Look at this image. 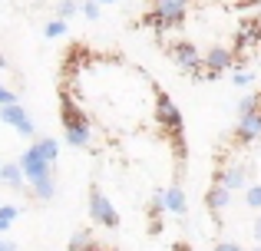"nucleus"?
<instances>
[{
	"label": "nucleus",
	"instance_id": "28",
	"mask_svg": "<svg viewBox=\"0 0 261 251\" xmlns=\"http://www.w3.org/2000/svg\"><path fill=\"white\" fill-rule=\"evenodd\" d=\"M0 251H17V245L13 241H0Z\"/></svg>",
	"mask_w": 261,
	"mask_h": 251
},
{
	"label": "nucleus",
	"instance_id": "25",
	"mask_svg": "<svg viewBox=\"0 0 261 251\" xmlns=\"http://www.w3.org/2000/svg\"><path fill=\"white\" fill-rule=\"evenodd\" d=\"M231 83H235V86H248L251 83V73L248 70H238L235 76H231Z\"/></svg>",
	"mask_w": 261,
	"mask_h": 251
},
{
	"label": "nucleus",
	"instance_id": "7",
	"mask_svg": "<svg viewBox=\"0 0 261 251\" xmlns=\"http://www.w3.org/2000/svg\"><path fill=\"white\" fill-rule=\"evenodd\" d=\"M231 66H235V50H228V46H208V53H205V76L218 79Z\"/></svg>",
	"mask_w": 261,
	"mask_h": 251
},
{
	"label": "nucleus",
	"instance_id": "22",
	"mask_svg": "<svg viewBox=\"0 0 261 251\" xmlns=\"http://www.w3.org/2000/svg\"><path fill=\"white\" fill-rule=\"evenodd\" d=\"M80 10V4H76V0H60V4H57V17H73V13H76Z\"/></svg>",
	"mask_w": 261,
	"mask_h": 251
},
{
	"label": "nucleus",
	"instance_id": "14",
	"mask_svg": "<svg viewBox=\"0 0 261 251\" xmlns=\"http://www.w3.org/2000/svg\"><path fill=\"white\" fill-rule=\"evenodd\" d=\"M27 116H30V113H27V109H23V106H20V103L0 106V123H4V126H13V129H17V126L23 123Z\"/></svg>",
	"mask_w": 261,
	"mask_h": 251
},
{
	"label": "nucleus",
	"instance_id": "23",
	"mask_svg": "<svg viewBox=\"0 0 261 251\" xmlns=\"http://www.w3.org/2000/svg\"><path fill=\"white\" fill-rule=\"evenodd\" d=\"M17 132H20V135H23V139H30V135H33V132H37V123H33V116H27V119H23V123H20V126H17Z\"/></svg>",
	"mask_w": 261,
	"mask_h": 251
},
{
	"label": "nucleus",
	"instance_id": "24",
	"mask_svg": "<svg viewBox=\"0 0 261 251\" xmlns=\"http://www.w3.org/2000/svg\"><path fill=\"white\" fill-rule=\"evenodd\" d=\"M10 103H20V99H17V93H13V90H7V86L0 83V106H10Z\"/></svg>",
	"mask_w": 261,
	"mask_h": 251
},
{
	"label": "nucleus",
	"instance_id": "18",
	"mask_svg": "<svg viewBox=\"0 0 261 251\" xmlns=\"http://www.w3.org/2000/svg\"><path fill=\"white\" fill-rule=\"evenodd\" d=\"M63 33H66V20H63V17L50 20V23L43 26V37H46V40H57V37H63Z\"/></svg>",
	"mask_w": 261,
	"mask_h": 251
},
{
	"label": "nucleus",
	"instance_id": "2",
	"mask_svg": "<svg viewBox=\"0 0 261 251\" xmlns=\"http://www.w3.org/2000/svg\"><path fill=\"white\" fill-rule=\"evenodd\" d=\"M155 123L169 132V139H172V135H182V126H185L182 109H178V106L172 103V96L162 93L159 86H155Z\"/></svg>",
	"mask_w": 261,
	"mask_h": 251
},
{
	"label": "nucleus",
	"instance_id": "8",
	"mask_svg": "<svg viewBox=\"0 0 261 251\" xmlns=\"http://www.w3.org/2000/svg\"><path fill=\"white\" fill-rule=\"evenodd\" d=\"M212 182H215V185L231 188V192H242V188H248V169H245L242 162H231L228 169H218Z\"/></svg>",
	"mask_w": 261,
	"mask_h": 251
},
{
	"label": "nucleus",
	"instance_id": "6",
	"mask_svg": "<svg viewBox=\"0 0 261 251\" xmlns=\"http://www.w3.org/2000/svg\"><path fill=\"white\" fill-rule=\"evenodd\" d=\"M50 165H53V162L43 159V152L37 149V142H33L27 152H20V169H23V175L30 179V185L40 182V179H46V175H50Z\"/></svg>",
	"mask_w": 261,
	"mask_h": 251
},
{
	"label": "nucleus",
	"instance_id": "13",
	"mask_svg": "<svg viewBox=\"0 0 261 251\" xmlns=\"http://www.w3.org/2000/svg\"><path fill=\"white\" fill-rule=\"evenodd\" d=\"M166 208L172 215H185V212H189V205H185V192H182V182H178V179L166 188Z\"/></svg>",
	"mask_w": 261,
	"mask_h": 251
},
{
	"label": "nucleus",
	"instance_id": "4",
	"mask_svg": "<svg viewBox=\"0 0 261 251\" xmlns=\"http://www.w3.org/2000/svg\"><path fill=\"white\" fill-rule=\"evenodd\" d=\"M169 57H172V63H175L182 73H202V76H205V57L198 53L195 43H189V40H178V43L169 46Z\"/></svg>",
	"mask_w": 261,
	"mask_h": 251
},
{
	"label": "nucleus",
	"instance_id": "5",
	"mask_svg": "<svg viewBox=\"0 0 261 251\" xmlns=\"http://www.w3.org/2000/svg\"><path fill=\"white\" fill-rule=\"evenodd\" d=\"M89 215H93V221L102 225V228H119V212H116L113 202L102 195L99 185L89 188Z\"/></svg>",
	"mask_w": 261,
	"mask_h": 251
},
{
	"label": "nucleus",
	"instance_id": "11",
	"mask_svg": "<svg viewBox=\"0 0 261 251\" xmlns=\"http://www.w3.org/2000/svg\"><path fill=\"white\" fill-rule=\"evenodd\" d=\"M0 182H4L7 188H13V192H23L27 188V175H23V169H20V162H4Z\"/></svg>",
	"mask_w": 261,
	"mask_h": 251
},
{
	"label": "nucleus",
	"instance_id": "10",
	"mask_svg": "<svg viewBox=\"0 0 261 251\" xmlns=\"http://www.w3.org/2000/svg\"><path fill=\"white\" fill-rule=\"evenodd\" d=\"M235 139L242 142H255L261 139V109L255 113H245V116H238V129H235Z\"/></svg>",
	"mask_w": 261,
	"mask_h": 251
},
{
	"label": "nucleus",
	"instance_id": "12",
	"mask_svg": "<svg viewBox=\"0 0 261 251\" xmlns=\"http://www.w3.org/2000/svg\"><path fill=\"white\" fill-rule=\"evenodd\" d=\"M228 202H231V188L215 185V182H212L208 195H205V205H208V212H212V215H222L225 208H228Z\"/></svg>",
	"mask_w": 261,
	"mask_h": 251
},
{
	"label": "nucleus",
	"instance_id": "20",
	"mask_svg": "<svg viewBox=\"0 0 261 251\" xmlns=\"http://www.w3.org/2000/svg\"><path fill=\"white\" fill-rule=\"evenodd\" d=\"M245 205L255 208V212H261V185H248V188H245Z\"/></svg>",
	"mask_w": 261,
	"mask_h": 251
},
{
	"label": "nucleus",
	"instance_id": "30",
	"mask_svg": "<svg viewBox=\"0 0 261 251\" xmlns=\"http://www.w3.org/2000/svg\"><path fill=\"white\" fill-rule=\"evenodd\" d=\"M96 4H119V0H96Z\"/></svg>",
	"mask_w": 261,
	"mask_h": 251
},
{
	"label": "nucleus",
	"instance_id": "9",
	"mask_svg": "<svg viewBox=\"0 0 261 251\" xmlns=\"http://www.w3.org/2000/svg\"><path fill=\"white\" fill-rule=\"evenodd\" d=\"M258 40H261V17H245L242 26H238V37H235V57H242Z\"/></svg>",
	"mask_w": 261,
	"mask_h": 251
},
{
	"label": "nucleus",
	"instance_id": "16",
	"mask_svg": "<svg viewBox=\"0 0 261 251\" xmlns=\"http://www.w3.org/2000/svg\"><path fill=\"white\" fill-rule=\"evenodd\" d=\"M70 251H102V245H96L89 232H76L70 238Z\"/></svg>",
	"mask_w": 261,
	"mask_h": 251
},
{
	"label": "nucleus",
	"instance_id": "29",
	"mask_svg": "<svg viewBox=\"0 0 261 251\" xmlns=\"http://www.w3.org/2000/svg\"><path fill=\"white\" fill-rule=\"evenodd\" d=\"M251 235H255V238L261 241V215H258V221H255V232H251Z\"/></svg>",
	"mask_w": 261,
	"mask_h": 251
},
{
	"label": "nucleus",
	"instance_id": "19",
	"mask_svg": "<svg viewBox=\"0 0 261 251\" xmlns=\"http://www.w3.org/2000/svg\"><path fill=\"white\" fill-rule=\"evenodd\" d=\"M20 215V208L17 205H0V232H7L10 228V221Z\"/></svg>",
	"mask_w": 261,
	"mask_h": 251
},
{
	"label": "nucleus",
	"instance_id": "17",
	"mask_svg": "<svg viewBox=\"0 0 261 251\" xmlns=\"http://www.w3.org/2000/svg\"><path fill=\"white\" fill-rule=\"evenodd\" d=\"M37 149L43 152L46 162H57V155H60V142L57 139H50V135H46V139H37Z\"/></svg>",
	"mask_w": 261,
	"mask_h": 251
},
{
	"label": "nucleus",
	"instance_id": "31",
	"mask_svg": "<svg viewBox=\"0 0 261 251\" xmlns=\"http://www.w3.org/2000/svg\"><path fill=\"white\" fill-rule=\"evenodd\" d=\"M0 66H4V70H7V60H4V57H0Z\"/></svg>",
	"mask_w": 261,
	"mask_h": 251
},
{
	"label": "nucleus",
	"instance_id": "21",
	"mask_svg": "<svg viewBox=\"0 0 261 251\" xmlns=\"http://www.w3.org/2000/svg\"><path fill=\"white\" fill-rule=\"evenodd\" d=\"M80 10H83V17H86V20H99L102 4H96V0H83V4H80Z\"/></svg>",
	"mask_w": 261,
	"mask_h": 251
},
{
	"label": "nucleus",
	"instance_id": "27",
	"mask_svg": "<svg viewBox=\"0 0 261 251\" xmlns=\"http://www.w3.org/2000/svg\"><path fill=\"white\" fill-rule=\"evenodd\" d=\"M152 4H175V7H189V0H152Z\"/></svg>",
	"mask_w": 261,
	"mask_h": 251
},
{
	"label": "nucleus",
	"instance_id": "3",
	"mask_svg": "<svg viewBox=\"0 0 261 251\" xmlns=\"http://www.w3.org/2000/svg\"><path fill=\"white\" fill-rule=\"evenodd\" d=\"M185 10L189 7H175V4H152V10L142 17V23L152 26V30L166 33V30H175V26L185 23Z\"/></svg>",
	"mask_w": 261,
	"mask_h": 251
},
{
	"label": "nucleus",
	"instance_id": "26",
	"mask_svg": "<svg viewBox=\"0 0 261 251\" xmlns=\"http://www.w3.org/2000/svg\"><path fill=\"white\" fill-rule=\"evenodd\" d=\"M215 251H245V248H242V245H235V241H218Z\"/></svg>",
	"mask_w": 261,
	"mask_h": 251
},
{
	"label": "nucleus",
	"instance_id": "1",
	"mask_svg": "<svg viewBox=\"0 0 261 251\" xmlns=\"http://www.w3.org/2000/svg\"><path fill=\"white\" fill-rule=\"evenodd\" d=\"M60 119H63L66 142H70V146H76V149L89 146V123H86L83 109H80L70 96H63V103H60Z\"/></svg>",
	"mask_w": 261,
	"mask_h": 251
},
{
	"label": "nucleus",
	"instance_id": "15",
	"mask_svg": "<svg viewBox=\"0 0 261 251\" xmlns=\"http://www.w3.org/2000/svg\"><path fill=\"white\" fill-rule=\"evenodd\" d=\"M30 192H33V199H40V202H50L53 195H57V182H53V175H46V179L33 182V185H30Z\"/></svg>",
	"mask_w": 261,
	"mask_h": 251
},
{
	"label": "nucleus",
	"instance_id": "32",
	"mask_svg": "<svg viewBox=\"0 0 261 251\" xmlns=\"http://www.w3.org/2000/svg\"><path fill=\"white\" fill-rule=\"evenodd\" d=\"M255 251H261V245H258V248H255Z\"/></svg>",
	"mask_w": 261,
	"mask_h": 251
},
{
	"label": "nucleus",
	"instance_id": "33",
	"mask_svg": "<svg viewBox=\"0 0 261 251\" xmlns=\"http://www.w3.org/2000/svg\"><path fill=\"white\" fill-rule=\"evenodd\" d=\"M0 169H4V165H0Z\"/></svg>",
	"mask_w": 261,
	"mask_h": 251
}]
</instances>
